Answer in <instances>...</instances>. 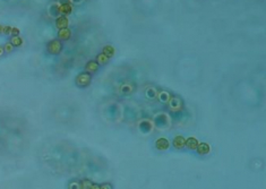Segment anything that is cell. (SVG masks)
I'll return each mask as SVG.
<instances>
[{"label": "cell", "mask_w": 266, "mask_h": 189, "mask_svg": "<svg viewBox=\"0 0 266 189\" xmlns=\"http://www.w3.org/2000/svg\"><path fill=\"white\" fill-rule=\"evenodd\" d=\"M47 50L50 55H59L61 51H62V43H61L60 40L56 39V40H52L48 43L47 45Z\"/></svg>", "instance_id": "1"}, {"label": "cell", "mask_w": 266, "mask_h": 189, "mask_svg": "<svg viewBox=\"0 0 266 189\" xmlns=\"http://www.w3.org/2000/svg\"><path fill=\"white\" fill-rule=\"evenodd\" d=\"M91 74L90 73H80L79 75H77L76 77V85H78L79 87H87V86L91 84Z\"/></svg>", "instance_id": "2"}, {"label": "cell", "mask_w": 266, "mask_h": 189, "mask_svg": "<svg viewBox=\"0 0 266 189\" xmlns=\"http://www.w3.org/2000/svg\"><path fill=\"white\" fill-rule=\"evenodd\" d=\"M69 25V20L67 18V16H58L56 18V26L59 28V30H62V28H67Z\"/></svg>", "instance_id": "3"}, {"label": "cell", "mask_w": 266, "mask_h": 189, "mask_svg": "<svg viewBox=\"0 0 266 189\" xmlns=\"http://www.w3.org/2000/svg\"><path fill=\"white\" fill-rule=\"evenodd\" d=\"M73 12V7L72 4H67V5H60L59 4V14L60 16H68Z\"/></svg>", "instance_id": "4"}, {"label": "cell", "mask_w": 266, "mask_h": 189, "mask_svg": "<svg viewBox=\"0 0 266 189\" xmlns=\"http://www.w3.org/2000/svg\"><path fill=\"white\" fill-rule=\"evenodd\" d=\"M99 68H100V65L97 63L96 61L91 60L86 63L85 70H86V73H96L97 70H99Z\"/></svg>", "instance_id": "5"}, {"label": "cell", "mask_w": 266, "mask_h": 189, "mask_svg": "<svg viewBox=\"0 0 266 189\" xmlns=\"http://www.w3.org/2000/svg\"><path fill=\"white\" fill-rule=\"evenodd\" d=\"M70 36H72V31L68 27L59 30V32H58V40H69Z\"/></svg>", "instance_id": "6"}, {"label": "cell", "mask_w": 266, "mask_h": 189, "mask_svg": "<svg viewBox=\"0 0 266 189\" xmlns=\"http://www.w3.org/2000/svg\"><path fill=\"white\" fill-rule=\"evenodd\" d=\"M156 147L159 150H161V151L167 150L169 147V142H168V139H165V138H160V139L156 140Z\"/></svg>", "instance_id": "7"}, {"label": "cell", "mask_w": 266, "mask_h": 189, "mask_svg": "<svg viewBox=\"0 0 266 189\" xmlns=\"http://www.w3.org/2000/svg\"><path fill=\"white\" fill-rule=\"evenodd\" d=\"M102 53H104V55H107V57L111 58L112 55H115V48H113L112 45H105V47L103 48V52H102Z\"/></svg>", "instance_id": "8"}, {"label": "cell", "mask_w": 266, "mask_h": 189, "mask_svg": "<svg viewBox=\"0 0 266 189\" xmlns=\"http://www.w3.org/2000/svg\"><path fill=\"white\" fill-rule=\"evenodd\" d=\"M109 57H107V55H104V53H100V55H97L96 57V62L99 65H105L108 61H109Z\"/></svg>", "instance_id": "9"}, {"label": "cell", "mask_w": 266, "mask_h": 189, "mask_svg": "<svg viewBox=\"0 0 266 189\" xmlns=\"http://www.w3.org/2000/svg\"><path fill=\"white\" fill-rule=\"evenodd\" d=\"M49 12L50 14L52 15V16H60V14H59V4H53V5H51V7L49 8Z\"/></svg>", "instance_id": "10"}, {"label": "cell", "mask_w": 266, "mask_h": 189, "mask_svg": "<svg viewBox=\"0 0 266 189\" xmlns=\"http://www.w3.org/2000/svg\"><path fill=\"white\" fill-rule=\"evenodd\" d=\"M185 143H186V140H185L183 137H181V136H177V137L175 138V142H173V145H175V147H178V148H181V147L185 145Z\"/></svg>", "instance_id": "11"}, {"label": "cell", "mask_w": 266, "mask_h": 189, "mask_svg": "<svg viewBox=\"0 0 266 189\" xmlns=\"http://www.w3.org/2000/svg\"><path fill=\"white\" fill-rule=\"evenodd\" d=\"M10 44L12 47H20L23 44V39L20 36H12L10 39Z\"/></svg>", "instance_id": "12"}, {"label": "cell", "mask_w": 266, "mask_h": 189, "mask_svg": "<svg viewBox=\"0 0 266 189\" xmlns=\"http://www.w3.org/2000/svg\"><path fill=\"white\" fill-rule=\"evenodd\" d=\"M155 121L159 126H164L165 123H167V117L164 116V115H160V116H157L155 118Z\"/></svg>", "instance_id": "13"}, {"label": "cell", "mask_w": 266, "mask_h": 189, "mask_svg": "<svg viewBox=\"0 0 266 189\" xmlns=\"http://www.w3.org/2000/svg\"><path fill=\"white\" fill-rule=\"evenodd\" d=\"M187 146L189 148H191V150H195V148H197V146H198V143H197V140L195 139V138H189L187 140Z\"/></svg>", "instance_id": "14"}, {"label": "cell", "mask_w": 266, "mask_h": 189, "mask_svg": "<svg viewBox=\"0 0 266 189\" xmlns=\"http://www.w3.org/2000/svg\"><path fill=\"white\" fill-rule=\"evenodd\" d=\"M197 147H198V153H200V154H205V153H207L208 152V150H210L206 144H200V146H197Z\"/></svg>", "instance_id": "15"}, {"label": "cell", "mask_w": 266, "mask_h": 189, "mask_svg": "<svg viewBox=\"0 0 266 189\" xmlns=\"http://www.w3.org/2000/svg\"><path fill=\"white\" fill-rule=\"evenodd\" d=\"M4 50H5V52H7V53H10L12 50H14V47L10 44V42H8L4 45Z\"/></svg>", "instance_id": "16"}, {"label": "cell", "mask_w": 266, "mask_h": 189, "mask_svg": "<svg viewBox=\"0 0 266 189\" xmlns=\"http://www.w3.org/2000/svg\"><path fill=\"white\" fill-rule=\"evenodd\" d=\"M140 129H142L144 133H146V131L150 129V125H148V122L147 121L142 122V123H140Z\"/></svg>", "instance_id": "17"}, {"label": "cell", "mask_w": 266, "mask_h": 189, "mask_svg": "<svg viewBox=\"0 0 266 189\" xmlns=\"http://www.w3.org/2000/svg\"><path fill=\"white\" fill-rule=\"evenodd\" d=\"M19 33H20V31L18 27H12V33H10L12 36H19Z\"/></svg>", "instance_id": "18"}, {"label": "cell", "mask_w": 266, "mask_h": 189, "mask_svg": "<svg viewBox=\"0 0 266 189\" xmlns=\"http://www.w3.org/2000/svg\"><path fill=\"white\" fill-rule=\"evenodd\" d=\"M12 33V26H4V32H2V34H6V35H9Z\"/></svg>", "instance_id": "19"}, {"label": "cell", "mask_w": 266, "mask_h": 189, "mask_svg": "<svg viewBox=\"0 0 266 189\" xmlns=\"http://www.w3.org/2000/svg\"><path fill=\"white\" fill-rule=\"evenodd\" d=\"M59 4L60 5H67V4H70V0H59Z\"/></svg>", "instance_id": "20"}, {"label": "cell", "mask_w": 266, "mask_h": 189, "mask_svg": "<svg viewBox=\"0 0 266 189\" xmlns=\"http://www.w3.org/2000/svg\"><path fill=\"white\" fill-rule=\"evenodd\" d=\"M5 53V50H4V47H0V57H2V55Z\"/></svg>", "instance_id": "21"}, {"label": "cell", "mask_w": 266, "mask_h": 189, "mask_svg": "<svg viewBox=\"0 0 266 189\" xmlns=\"http://www.w3.org/2000/svg\"><path fill=\"white\" fill-rule=\"evenodd\" d=\"M4 32V25H0V34H2Z\"/></svg>", "instance_id": "22"}, {"label": "cell", "mask_w": 266, "mask_h": 189, "mask_svg": "<svg viewBox=\"0 0 266 189\" xmlns=\"http://www.w3.org/2000/svg\"><path fill=\"white\" fill-rule=\"evenodd\" d=\"M70 1H73V2H76V4H79L80 1H83V0H70Z\"/></svg>", "instance_id": "23"}]
</instances>
